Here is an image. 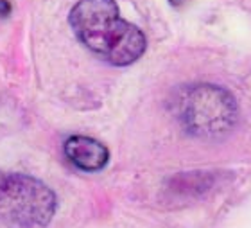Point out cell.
Returning a JSON list of instances; mask_svg holds the SVG:
<instances>
[{"mask_svg":"<svg viewBox=\"0 0 251 228\" xmlns=\"http://www.w3.org/2000/svg\"><path fill=\"white\" fill-rule=\"evenodd\" d=\"M68 22L79 42L113 67L133 65L147 49L146 34L122 18L115 0H79Z\"/></svg>","mask_w":251,"mask_h":228,"instance_id":"cell-1","label":"cell"},{"mask_svg":"<svg viewBox=\"0 0 251 228\" xmlns=\"http://www.w3.org/2000/svg\"><path fill=\"white\" fill-rule=\"evenodd\" d=\"M174 115L187 133L215 139L230 133L237 124L239 108L233 95L217 85H188L176 93Z\"/></svg>","mask_w":251,"mask_h":228,"instance_id":"cell-2","label":"cell"},{"mask_svg":"<svg viewBox=\"0 0 251 228\" xmlns=\"http://www.w3.org/2000/svg\"><path fill=\"white\" fill-rule=\"evenodd\" d=\"M56 214V194L38 178L0 171V228H43Z\"/></svg>","mask_w":251,"mask_h":228,"instance_id":"cell-3","label":"cell"},{"mask_svg":"<svg viewBox=\"0 0 251 228\" xmlns=\"http://www.w3.org/2000/svg\"><path fill=\"white\" fill-rule=\"evenodd\" d=\"M63 151L70 164L86 172H97L110 162V151L102 142L84 135L68 137L63 144Z\"/></svg>","mask_w":251,"mask_h":228,"instance_id":"cell-4","label":"cell"},{"mask_svg":"<svg viewBox=\"0 0 251 228\" xmlns=\"http://www.w3.org/2000/svg\"><path fill=\"white\" fill-rule=\"evenodd\" d=\"M9 13H11L9 0H0V18H5V16H9Z\"/></svg>","mask_w":251,"mask_h":228,"instance_id":"cell-5","label":"cell"},{"mask_svg":"<svg viewBox=\"0 0 251 228\" xmlns=\"http://www.w3.org/2000/svg\"><path fill=\"white\" fill-rule=\"evenodd\" d=\"M169 2H171L173 5H181V4H185L187 0H169Z\"/></svg>","mask_w":251,"mask_h":228,"instance_id":"cell-6","label":"cell"}]
</instances>
